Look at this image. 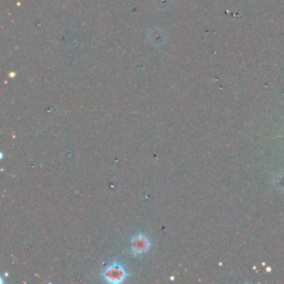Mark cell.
<instances>
[{
  "label": "cell",
  "instance_id": "6da1fadb",
  "mask_svg": "<svg viewBox=\"0 0 284 284\" xmlns=\"http://www.w3.org/2000/svg\"><path fill=\"white\" fill-rule=\"evenodd\" d=\"M124 276H125V272L123 268L121 266H118V264L108 267V269L105 270L104 272L105 280L114 283L122 282L124 280Z\"/></svg>",
  "mask_w": 284,
  "mask_h": 284
},
{
  "label": "cell",
  "instance_id": "7a4b0ae2",
  "mask_svg": "<svg viewBox=\"0 0 284 284\" xmlns=\"http://www.w3.org/2000/svg\"><path fill=\"white\" fill-rule=\"evenodd\" d=\"M149 248V241L144 235H138L132 241V251L135 253H143Z\"/></svg>",
  "mask_w": 284,
  "mask_h": 284
}]
</instances>
